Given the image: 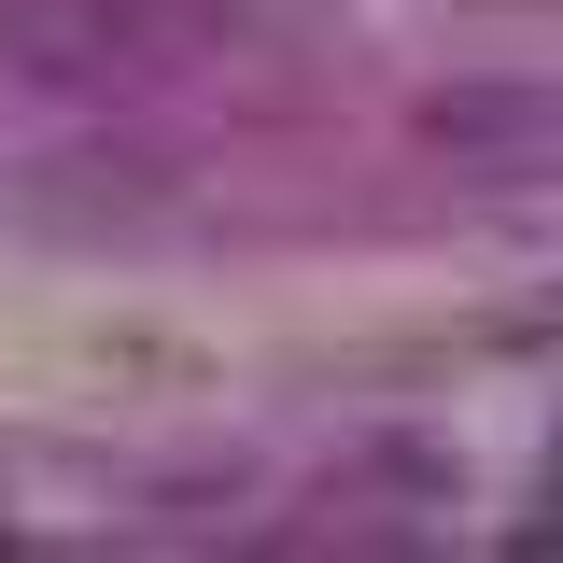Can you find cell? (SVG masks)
Instances as JSON below:
<instances>
[{
  "label": "cell",
  "instance_id": "1",
  "mask_svg": "<svg viewBox=\"0 0 563 563\" xmlns=\"http://www.w3.org/2000/svg\"><path fill=\"white\" fill-rule=\"evenodd\" d=\"M225 43V0H0V85L29 99H155Z\"/></svg>",
  "mask_w": 563,
  "mask_h": 563
}]
</instances>
